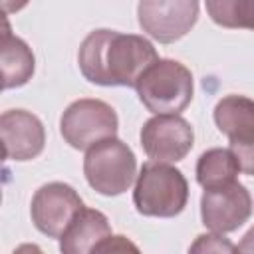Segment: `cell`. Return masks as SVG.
<instances>
[{
	"label": "cell",
	"instance_id": "1",
	"mask_svg": "<svg viewBox=\"0 0 254 254\" xmlns=\"http://www.w3.org/2000/svg\"><path fill=\"white\" fill-rule=\"evenodd\" d=\"M157 60V50L147 38L105 28L89 32L77 52L83 77L105 87H135Z\"/></svg>",
	"mask_w": 254,
	"mask_h": 254
},
{
	"label": "cell",
	"instance_id": "2",
	"mask_svg": "<svg viewBox=\"0 0 254 254\" xmlns=\"http://www.w3.org/2000/svg\"><path fill=\"white\" fill-rule=\"evenodd\" d=\"M187 200L189 183L179 169L157 161L141 167L133 190V204L139 214L173 218L183 212Z\"/></svg>",
	"mask_w": 254,
	"mask_h": 254
},
{
	"label": "cell",
	"instance_id": "3",
	"mask_svg": "<svg viewBox=\"0 0 254 254\" xmlns=\"http://www.w3.org/2000/svg\"><path fill=\"white\" fill-rule=\"evenodd\" d=\"M139 101L155 115H179L192 99V73L177 60H157L135 85Z\"/></svg>",
	"mask_w": 254,
	"mask_h": 254
},
{
	"label": "cell",
	"instance_id": "4",
	"mask_svg": "<svg viewBox=\"0 0 254 254\" xmlns=\"http://www.w3.org/2000/svg\"><path fill=\"white\" fill-rule=\"evenodd\" d=\"M83 173L93 190L105 196H117L133 185L137 177V159L131 147L121 139H105L87 149Z\"/></svg>",
	"mask_w": 254,
	"mask_h": 254
},
{
	"label": "cell",
	"instance_id": "5",
	"mask_svg": "<svg viewBox=\"0 0 254 254\" xmlns=\"http://www.w3.org/2000/svg\"><path fill=\"white\" fill-rule=\"evenodd\" d=\"M117 127L119 119L115 109L101 99H77L67 105L60 119L64 141L79 151H87L105 139H113Z\"/></svg>",
	"mask_w": 254,
	"mask_h": 254
},
{
	"label": "cell",
	"instance_id": "6",
	"mask_svg": "<svg viewBox=\"0 0 254 254\" xmlns=\"http://www.w3.org/2000/svg\"><path fill=\"white\" fill-rule=\"evenodd\" d=\"M83 208V200L73 187L65 183H48L32 196L30 214L34 226L42 234L50 238H62V234Z\"/></svg>",
	"mask_w": 254,
	"mask_h": 254
},
{
	"label": "cell",
	"instance_id": "7",
	"mask_svg": "<svg viewBox=\"0 0 254 254\" xmlns=\"http://www.w3.org/2000/svg\"><path fill=\"white\" fill-rule=\"evenodd\" d=\"M252 214V196L248 189L238 183H226L214 189H204L200 196L202 224L214 234L238 230Z\"/></svg>",
	"mask_w": 254,
	"mask_h": 254
},
{
	"label": "cell",
	"instance_id": "8",
	"mask_svg": "<svg viewBox=\"0 0 254 254\" xmlns=\"http://www.w3.org/2000/svg\"><path fill=\"white\" fill-rule=\"evenodd\" d=\"M198 8L194 0H145L137 6V18L145 34L161 44H173L196 24Z\"/></svg>",
	"mask_w": 254,
	"mask_h": 254
},
{
	"label": "cell",
	"instance_id": "9",
	"mask_svg": "<svg viewBox=\"0 0 254 254\" xmlns=\"http://www.w3.org/2000/svg\"><path fill=\"white\" fill-rule=\"evenodd\" d=\"M194 131L181 115H155L141 127V147L157 163H177L192 149Z\"/></svg>",
	"mask_w": 254,
	"mask_h": 254
},
{
	"label": "cell",
	"instance_id": "10",
	"mask_svg": "<svg viewBox=\"0 0 254 254\" xmlns=\"http://www.w3.org/2000/svg\"><path fill=\"white\" fill-rule=\"evenodd\" d=\"M4 157L10 161L36 159L46 145L42 121L26 109H8L0 117Z\"/></svg>",
	"mask_w": 254,
	"mask_h": 254
},
{
	"label": "cell",
	"instance_id": "11",
	"mask_svg": "<svg viewBox=\"0 0 254 254\" xmlns=\"http://www.w3.org/2000/svg\"><path fill=\"white\" fill-rule=\"evenodd\" d=\"M111 236L107 216L95 208H83L60 238L62 254H91V250Z\"/></svg>",
	"mask_w": 254,
	"mask_h": 254
},
{
	"label": "cell",
	"instance_id": "12",
	"mask_svg": "<svg viewBox=\"0 0 254 254\" xmlns=\"http://www.w3.org/2000/svg\"><path fill=\"white\" fill-rule=\"evenodd\" d=\"M214 123L230 143L254 139V99L246 95H226L214 107Z\"/></svg>",
	"mask_w": 254,
	"mask_h": 254
},
{
	"label": "cell",
	"instance_id": "13",
	"mask_svg": "<svg viewBox=\"0 0 254 254\" xmlns=\"http://www.w3.org/2000/svg\"><path fill=\"white\" fill-rule=\"evenodd\" d=\"M0 64H2V87L12 89L30 81L36 69V60L30 46L14 36L4 24L2 42H0Z\"/></svg>",
	"mask_w": 254,
	"mask_h": 254
},
{
	"label": "cell",
	"instance_id": "14",
	"mask_svg": "<svg viewBox=\"0 0 254 254\" xmlns=\"http://www.w3.org/2000/svg\"><path fill=\"white\" fill-rule=\"evenodd\" d=\"M240 173L238 161L230 149H208L198 157L196 163V181L202 189H214L226 183L236 181Z\"/></svg>",
	"mask_w": 254,
	"mask_h": 254
},
{
	"label": "cell",
	"instance_id": "15",
	"mask_svg": "<svg viewBox=\"0 0 254 254\" xmlns=\"http://www.w3.org/2000/svg\"><path fill=\"white\" fill-rule=\"evenodd\" d=\"M206 12L218 26L254 30V0H208Z\"/></svg>",
	"mask_w": 254,
	"mask_h": 254
},
{
	"label": "cell",
	"instance_id": "16",
	"mask_svg": "<svg viewBox=\"0 0 254 254\" xmlns=\"http://www.w3.org/2000/svg\"><path fill=\"white\" fill-rule=\"evenodd\" d=\"M187 254H240V252L222 234H198Z\"/></svg>",
	"mask_w": 254,
	"mask_h": 254
},
{
	"label": "cell",
	"instance_id": "17",
	"mask_svg": "<svg viewBox=\"0 0 254 254\" xmlns=\"http://www.w3.org/2000/svg\"><path fill=\"white\" fill-rule=\"evenodd\" d=\"M91 254H141V250L127 236H123V234H111V236L103 238L91 250Z\"/></svg>",
	"mask_w": 254,
	"mask_h": 254
},
{
	"label": "cell",
	"instance_id": "18",
	"mask_svg": "<svg viewBox=\"0 0 254 254\" xmlns=\"http://www.w3.org/2000/svg\"><path fill=\"white\" fill-rule=\"evenodd\" d=\"M228 149L234 153L240 171L254 177V139L246 143H230Z\"/></svg>",
	"mask_w": 254,
	"mask_h": 254
},
{
	"label": "cell",
	"instance_id": "19",
	"mask_svg": "<svg viewBox=\"0 0 254 254\" xmlns=\"http://www.w3.org/2000/svg\"><path fill=\"white\" fill-rule=\"evenodd\" d=\"M238 252L240 254H254V226L242 236V240L238 244Z\"/></svg>",
	"mask_w": 254,
	"mask_h": 254
},
{
	"label": "cell",
	"instance_id": "20",
	"mask_svg": "<svg viewBox=\"0 0 254 254\" xmlns=\"http://www.w3.org/2000/svg\"><path fill=\"white\" fill-rule=\"evenodd\" d=\"M12 254H44V252H42V248H40L38 244H30V242H26V244H20Z\"/></svg>",
	"mask_w": 254,
	"mask_h": 254
}]
</instances>
